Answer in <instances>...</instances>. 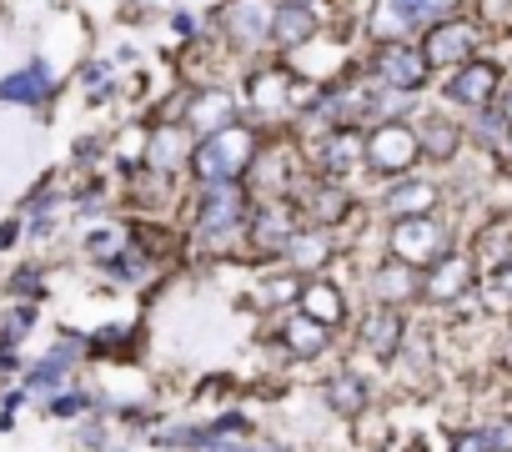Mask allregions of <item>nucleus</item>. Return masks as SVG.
<instances>
[{
  "instance_id": "f257e3e1",
  "label": "nucleus",
  "mask_w": 512,
  "mask_h": 452,
  "mask_svg": "<svg viewBox=\"0 0 512 452\" xmlns=\"http://www.w3.org/2000/svg\"><path fill=\"white\" fill-rule=\"evenodd\" d=\"M246 211L251 196L241 181H196L191 196V221H186V242L201 257H236L246 247Z\"/></svg>"
},
{
  "instance_id": "f03ea898",
  "label": "nucleus",
  "mask_w": 512,
  "mask_h": 452,
  "mask_svg": "<svg viewBox=\"0 0 512 452\" xmlns=\"http://www.w3.org/2000/svg\"><path fill=\"white\" fill-rule=\"evenodd\" d=\"M241 111L246 116H256V121H287L297 106H302V96H307V81L297 76V66L287 61V56H256L251 66H246V76H241Z\"/></svg>"
},
{
  "instance_id": "7ed1b4c3",
  "label": "nucleus",
  "mask_w": 512,
  "mask_h": 452,
  "mask_svg": "<svg viewBox=\"0 0 512 452\" xmlns=\"http://www.w3.org/2000/svg\"><path fill=\"white\" fill-rule=\"evenodd\" d=\"M256 146H262V131L241 116V121H231V126H216V131L196 136L186 171H191L196 181H241V171L251 166Z\"/></svg>"
},
{
  "instance_id": "20e7f679",
  "label": "nucleus",
  "mask_w": 512,
  "mask_h": 452,
  "mask_svg": "<svg viewBox=\"0 0 512 452\" xmlns=\"http://www.w3.org/2000/svg\"><path fill=\"white\" fill-rule=\"evenodd\" d=\"M201 26L226 51L256 61L272 51V0H221L211 16H201Z\"/></svg>"
},
{
  "instance_id": "39448f33",
  "label": "nucleus",
  "mask_w": 512,
  "mask_h": 452,
  "mask_svg": "<svg viewBox=\"0 0 512 452\" xmlns=\"http://www.w3.org/2000/svg\"><path fill=\"white\" fill-rule=\"evenodd\" d=\"M297 226H302V211H297L292 196L251 201V211H246V247H251V257L277 262L287 252V242L297 237Z\"/></svg>"
},
{
  "instance_id": "423d86ee",
  "label": "nucleus",
  "mask_w": 512,
  "mask_h": 452,
  "mask_svg": "<svg viewBox=\"0 0 512 452\" xmlns=\"http://www.w3.org/2000/svg\"><path fill=\"white\" fill-rule=\"evenodd\" d=\"M457 0H372L367 36L372 41H412V31H427L432 21L452 16Z\"/></svg>"
},
{
  "instance_id": "0eeeda50",
  "label": "nucleus",
  "mask_w": 512,
  "mask_h": 452,
  "mask_svg": "<svg viewBox=\"0 0 512 452\" xmlns=\"http://www.w3.org/2000/svg\"><path fill=\"white\" fill-rule=\"evenodd\" d=\"M362 161L377 171V176H407L417 161H422V151H417V131H412V121H377L367 136H362Z\"/></svg>"
},
{
  "instance_id": "6e6552de",
  "label": "nucleus",
  "mask_w": 512,
  "mask_h": 452,
  "mask_svg": "<svg viewBox=\"0 0 512 452\" xmlns=\"http://www.w3.org/2000/svg\"><path fill=\"white\" fill-rule=\"evenodd\" d=\"M367 76H372L377 86H392V91H407V96H412V91L427 86L432 66H427V56H422L417 41H372Z\"/></svg>"
},
{
  "instance_id": "1a4fd4ad",
  "label": "nucleus",
  "mask_w": 512,
  "mask_h": 452,
  "mask_svg": "<svg viewBox=\"0 0 512 452\" xmlns=\"http://www.w3.org/2000/svg\"><path fill=\"white\" fill-rule=\"evenodd\" d=\"M297 181H302V171H297V151L292 146H256V156H251V166L241 171V186H246V196L251 201H277V196H292L297 191Z\"/></svg>"
},
{
  "instance_id": "9d476101",
  "label": "nucleus",
  "mask_w": 512,
  "mask_h": 452,
  "mask_svg": "<svg viewBox=\"0 0 512 452\" xmlns=\"http://www.w3.org/2000/svg\"><path fill=\"white\" fill-rule=\"evenodd\" d=\"M327 36L322 0H272V56H297Z\"/></svg>"
},
{
  "instance_id": "9b49d317",
  "label": "nucleus",
  "mask_w": 512,
  "mask_h": 452,
  "mask_svg": "<svg viewBox=\"0 0 512 452\" xmlns=\"http://www.w3.org/2000/svg\"><path fill=\"white\" fill-rule=\"evenodd\" d=\"M191 146H196V131H191L186 121H146L141 166L176 181V176H186V166H191Z\"/></svg>"
},
{
  "instance_id": "f8f14e48",
  "label": "nucleus",
  "mask_w": 512,
  "mask_h": 452,
  "mask_svg": "<svg viewBox=\"0 0 512 452\" xmlns=\"http://www.w3.org/2000/svg\"><path fill=\"white\" fill-rule=\"evenodd\" d=\"M292 201H297L302 221H312V226H327V232H337V226H342V221L357 211L352 191H347L337 176H307V181H297Z\"/></svg>"
},
{
  "instance_id": "ddd939ff",
  "label": "nucleus",
  "mask_w": 512,
  "mask_h": 452,
  "mask_svg": "<svg viewBox=\"0 0 512 452\" xmlns=\"http://www.w3.org/2000/svg\"><path fill=\"white\" fill-rule=\"evenodd\" d=\"M387 252H392L397 262L432 267V262L447 252V232L432 221V211H422V216H397L392 237H387Z\"/></svg>"
},
{
  "instance_id": "4468645a",
  "label": "nucleus",
  "mask_w": 512,
  "mask_h": 452,
  "mask_svg": "<svg viewBox=\"0 0 512 452\" xmlns=\"http://www.w3.org/2000/svg\"><path fill=\"white\" fill-rule=\"evenodd\" d=\"M362 126H327V131H317L312 141H307V161H312V171L317 176H352L357 166H362Z\"/></svg>"
},
{
  "instance_id": "2eb2a0df",
  "label": "nucleus",
  "mask_w": 512,
  "mask_h": 452,
  "mask_svg": "<svg viewBox=\"0 0 512 452\" xmlns=\"http://www.w3.org/2000/svg\"><path fill=\"white\" fill-rule=\"evenodd\" d=\"M422 56L432 71H452L462 61L477 56V26L472 21H457V16H442L422 31Z\"/></svg>"
},
{
  "instance_id": "dca6fc26",
  "label": "nucleus",
  "mask_w": 512,
  "mask_h": 452,
  "mask_svg": "<svg viewBox=\"0 0 512 452\" xmlns=\"http://www.w3.org/2000/svg\"><path fill=\"white\" fill-rule=\"evenodd\" d=\"M56 91H61V76L51 71L46 56H36V61H26L21 71L0 76V106H31V111H36V106H51Z\"/></svg>"
},
{
  "instance_id": "f3484780",
  "label": "nucleus",
  "mask_w": 512,
  "mask_h": 452,
  "mask_svg": "<svg viewBox=\"0 0 512 452\" xmlns=\"http://www.w3.org/2000/svg\"><path fill=\"white\" fill-rule=\"evenodd\" d=\"M181 121H186L196 136H206V131H216V126H231V121H241V96H236L231 86H191Z\"/></svg>"
},
{
  "instance_id": "a211bd4d",
  "label": "nucleus",
  "mask_w": 512,
  "mask_h": 452,
  "mask_svg": "<svg viewBox=\"0 0 512 452\" xmlns=\"http://www.w3.org/2000/svg\"><path fill=\"white\" fill-rule=\"evenodd\" d=\"M402 342H407V317H402V307H392V302H377V307L357 322V347H362L367 357H377V362H392V357L402 352Z\"/></svg>"
},
{
  "instance_id": "6ab92c4d",
  "label": "nucleus",
  "mask_w": 512,
  "mask_h": 452,
  "mask_svg": "<svg viewBox=\"0 0 512 452\" xmlns=\"http://www.w3.org/2000/svg\"><path fill=\"white\" fill-rule=\"evenodd\" d=\"M497 86H502V71L492 66V61H462V66H452V76H447V101H457V106H467V111H487L492 106V96H497Z\"/></svg>"
},
{
  "instance_id": "aec40b11",
  "label": "nucleus",
  "mask_w": 512,
  "mask_h": 452,
  "mask_svg": "<svg viewBox=\"0 0 512 452\" xmlns=\"http://www.w3.org/2000/svg\"><path fill=\"white\" fill-rule=\"evenodd\" d=\"M332 257H337V232H327V226H312V221L297 226V237H292L287 252H282V262H287L297 277H317V272H327Z\"/></svg>"
},
{
  "instance_id": "412c9836",
  "label": "nucleus",
  "mask_w": 512,
  "mask_h": 452,
  "mask_svg": "<svg viewBox=\"0 0 512 452\" xmlns=\"http://www.w3.org/2000/svg\"><path fill=\"white\" fill-rule=\"evenodd\" d=\"M81 357H86V337H76V342L61 337L36 367H26V387H21V392H26V397H51L56 387H66V377H71V367H76Z\"/></svg>"
},
{
  "instance_id": "4be33fe9",
  "label": "nucleus",
  "mask_w": 512,
  "mask_h": 452,
  "mask_svg": "<svg viewBox=\"0 0 512 452\" xmlns=\"http://www.w3.org/2000/svg\"><path fill=\"white\" fill-rule=\"evenodd\" d=\"M297 312H307L312 322H322L327 332H337L342 322H347V292L332 282V277H302V287H297V302H292Z\"/></svg>"
},
{
  "instance_id": "5701e85b",
  "label": "nucleus",
  "mask_w": 512,
  "mask_h": 452,
  "mask_svg": "<svg viewBox=\"0 0 512 452\" xmlns=\"http://www.w3.org/2000/svg\"><path fill=\"white\" fill-rule=\"evenodd\" d=\"M277 342H282L287 357H297V362H317V357L332 347V332H327L322 322H312L307 312L287 307V317L277 322Z\"/></svg>"
},
{
  "instance_id": "b1692460",
  "label": "nucleus",
  "mask_w": 512,
  "mask_h": 452,
  "mask_svg": "<svg viewBox=\"0 0 512 452\" xmlns=\"http://www.w3.org/2000/svg\"><path fill=\"white\" fill-rule=\"evenodd\" d=\"M467 287H472V262L467 257H437L427 272H422V297L427 302H457V297H467Z\"/></svg>"
},
{
  "instance_id": "393cba45",
  "label": "nucleus",
  "mask_w": 512,
  "mask_h": 452,
  "mask_svg": "<svg viewBox=\"0 0 512 452\" xmlns=\"http://www.w3.org/2000/svg\"><path fill=\"white\" fill-rule=\"evenodd\" d=\"M372 292H377V302H392V307L417 302V297H422V267L387 257V262L372 272Z\"/></svg>"
},
{
  "instance_id": "a878e982",
  "label": "nucleus",
  "mask_w": 512,
  "mask_h": 452,
  "mask_svg": "<svg viewBox=\"0 0 512 452\" xmlns=\"http://www.w3.org/2000/svg\"><path fill=\"white\" fill-rule=\"evenodd\" d=\"M322 402L337 412V417H362L367 412V377H357L352 367H342V372H332L327 382H322Z\"/></svg>"
},
{
  "instance_id": "bb28decb",
  "label": "nucleus",
  "mask_w": 512,
  "mask_h": 452,
  "mask_svg": "<svg viewBox=\"0 0 512 452\" xmlns=\"http://www.w3.org/2000/svg\"><path fill=\"white\" fill-rule=\"evenodd\" d=\"M412 131H417V151H422V156H432V161H452V156H457V146H462L457 121H452V116H442V111L422 116Z\"/></svg>"
},
{
  "instance_id": "cd10ccee",
  "label": "nucleus",
  "mask_w": 512,
  "mask_h": 452,
  "mask_svg": "<svg viewBox=\"0 0 512 452\" xmlns=\"http://www.w3.org/2000/svg\"><path fill=\"white\" fill-rule=\"evenodd\" d=\"M382 206H387L392 216H422V211H432V206H437V186H432V181L397 176V181H392V191L382 196Z\"/></svg>"
},
{
  "instance_id": "c85d7f7f",
  "label": "nucleus",
  "mask_w": 512,
  "mask_h": 452,
  "mask_svg": "<svg viewBox=\"0 0 512 452\" xmlns=\"http://www.w3.org/2000/svg\"><path fill=\"white\" fill-rule=\"evenodd\" d=\"M101 407V397H96V387H56L51 397H46V412L51 417H91Z\"/></svg>"
},
{
  "instance_id": "c756f323",
  "label": "nucleus",
  "mask_w": 512,
  "mask_h": 452,
  "mask_svg": "<svg viewBox=\"0 0 512 452\" xmlns=\"http://www.w3.org/2000/svg\"><path fill=\"white\" fill-rule=\"evenodd\" d=\"M121 247H131L126 221H116V226H91V232L81 237V252H86L91 262H106V257H116Z\"/></svg>"
},
{
  "instance_id": "7c9ffc66",
  "label": "nucleus",
  "mask_w": 512,
  "mask_h": 452,
  "mask_svg": "<svg viewBox=\"0 0 512 452\" xmlns=\"http://www.w3.org/2000/svg\"><path fill=\"white\" fill-rule=\"evenodd\" d=\"M131 347H136V332H116V327H101V332H91V337H86V352H91V357H101V362H116V357H121V362H131V357H136Z\"/></svg>"
},
{
  "instance_id": "2f4dec72",
  "label": "nucleus",
  "mask_w": 512,
  "mask_h": 452,
  "mask_svg": "<svg viewBox=\"0 0 512 452\" xmlns=\"http://www.w3.org/2000/svg\"><path fill=\"white\" fill-rule=\"evenodd\" d=\"M477 257H482V267H492V272H497L502 262H512V216H502V221H492V226H487Z\"/></svg>"
},
{
  "instance_id": "473e14b6",
  "label": "nucleus",
  "mask_w": 512,
  "mask_h": 452,
  "mask_svg": "<svg viewBox=\"0 0 512 452\" xmlns=\"http://www.w3.org/2000/svg\"><path fill=\"white\" fill-rule=\"evenodd\" d=\"M36 322H41V307H36V302H16L11 312H0V342L21 347V337H26Z\"/></svg>"
},
{
  "instance_id": "72a5a7b5",
  "label": "nucleus",
  "mask_w": 512,
  "mask_h": 452,
  "mask_svg": "<svg viewBox=\"0 0 512 452\" xmlns=\"http://www.w3.org/2000/svg\"><path fill=\"white\" fill-rule=\"evenodd\" d=\"M6 292L16 302H41L46 292V267H16V277H6Z\"/></svg>"
},
{
  "instance_id": "f704fd0d",
  "label": "nucleus",
  "mask_w": 512,
  "mask_h": 452,
  "mask_svg": "<svg viewBox=\"0 0 512 452\" xmlns=\"http://www.w3.org/2000/svg\"><path fill=\"white\" fill-rule=\"evenodd\" d=\"M191 452H287L277 442H246V437H221V442H201Z\"/></svg>"
},
{
  "instance_id": "c9c22d12",
  "label": "nucleus",
  "mask_w": 512,
  "mask_h": 452,
  "mask_svg": "<svg viewBox=\"0 0 512 452\" xmlns=\"http://www.w3.org/2000/svg\"><path fill=\"white\" fill-rule=\"evenodd\" d=\"M171 31H176V41H206V26L191 11H171Z\"/></svg>"
},
{
  "instance_id": "e433bc0d",
  "label": "nucleus",
  "mask_w": 512,
  "mask_h": 452,
  "mask_svg": "<svg viewBox=\"0 0 512 452\" xmlns=\"http://www.w3.org/2000/svg\"><path fill=\"white\" fill-rule=\"evenodd\" d=\"M297 287H302V277H282V282L267 277V282H262V297H267V302H297Z\"/></svg>"
},
{
  "instance_id": "4c0bfd02",
  "label": "nucleus",
  "mask_w": 512,
  "mask_h": 452,
  "mask_svg": "<svg viewBox=\"0 0 512 452\" xmlns=\"http://www.w3.org/2000/svg\"><path fill=\"white\" fill-rule=\"evenodd\" d=\"M452 452H492V442H487V427H472V432H457V442H452Z\"/></svg>"
},
{
  "instance_id": "58836bf2",
  "label": "nucleus",
  "mask_w": 512,
  "mask_h": 452,
  "mask_svg": "<svg viewBox=\"0 0 512 452\" xmlns=\"http://www.w3.org/2000/svg\"><path fill=\"white\" fill-rule=\"evenodd\" d=\"M21 237H26V226H21L16 216H11V221H0V252H11Z\"/></svg>"
},
{
  "instance_id": "ea45409f",
  "label": "nucleus",
  "mask_w": 512,
  "mask_h": 452,
  "mask_svg": "<svg viewBox=\"0 0 512 452\" xmlns=\"http://www.w3.org/2000/svg\"><path fill=\"white\" fill-rule=\"evenodd\" d=\"M492 277H497V287H502V292H512V262H502Z\"/></svg>"
},
{
  "instance_id": "a19ab883",
  "label": "nucleus",
  "mask_w": 512,
  "mask_h": 452,
  "mask_svg": "<svg viewBox=\"0 0 512 452\" xmlns=\"http://www.w3.org/2000/svg\"><path fill=\"white\" fill-rule=\"evenodd\" d=\"M502 121H512V96H507V111H502Z\"/></svg>"
},
{
  "instance_id": "79ce46f5",
  "label": "nucleus",
  "mask_w": 512,
  "mask_h": 452,
  "mask_svg": "<svg viewBox=\"0 0 512 452\" xmlns=\"http://www.w3.org/2000/svg\"><path fill=\"white\" fill-rule=\"evenodd\" d=\"M101 452H131V447H101Z\"/></svg>"
}]
</instances>
